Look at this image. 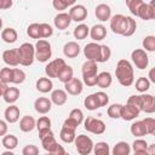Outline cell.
Returning <instances> with one entry per match:
<instances>
[{
	"mask_svg": "<svg viewBox=\"0 0 155 155\" xmlns=\"http://www.w3.org/2000/svg\"><path fill=\"white\" fill-rule=\"evenodd\" d=\"M115 75L117 78V81L125 87L131 86L134 81L133 68H132V64L127 59H120L117 62L116 69H115Z\"/></svg>",
	"mask_w": 155,
	"mask_h": 155,
	"instance_id": "cell-1",
	"label": "cell"
},
{
	"mask_svg": "<svg viewBox=\"0 0 155 155\" xmlns=\"http://www.w3.org/2000/svg\"><path fill=\"white\" fill-rule=\"evenodd\" d=\"M127 103L137 107L140 111H144L147 114H153L155 111V98L151 94H133L128 97Z\"/></svg>",
	"mask_w": 155,
	"mask_h": 155,
	"instance_id": "cell-2",
	"label": "cell"
},
{
	"mask_svg": "<svg viewBox=\"0 0 155 155\" xmlns=\"http://www.w3.org/2000/svg\"><path fill=\"white\" fill-rule=\"evenodd\" d=\"M97 62L94 61H90L87 59L84 64H82V79L84 82L87 86H94L97 85Z\"/></svg>",
	"mask_w": 155,
	"mask_h": 155,
	"instance_id": "cell-3",
	"label": "cell"
},
{
	"mask_svg": "<svg viewBox=\"0 0 155 155\" xmlns=\"http://www.w3.org/2000/svg\"><path fill=\"white\" fill-rule=\"evenodd\" d=\"M17 50H18V56H19V64L24 67L31 65L35 59V47L29 42H24Z\"/></svg>",
	"mask_w": 155,
	"mask_h": 155,
	"instance_id": "cell-4",
	"label": "cell"
},
{
	"mask_svg": "<svg viewBox=\"0 0 155 155\" xmlns=\"http://www.w3.org/2000/svg\"><path fill=\"white\" fill-rule=\"evenodd\" d=\"M34 47H35V58L39 62L45 63L51 58L52 51H51V45L47 40L39 39Z\"/></svg>",
	"mask_w": 155,
	"mask_h": 155,
	"instance_id": "cell-5",
	"label": "cell"
},
{
	"mask_svg": "<svg viewBox=\"0 0 155 155\" xmlns=\"http://www.w3.org/2000/svg\"><path fill=\"white\" fill-rule=\"evenodd\" d=\"M75 148L80 155H88L93 149V142L88 136L79 134L74 139Z\"/></svg>",
	"mask_w": 155,
	"mask_h": 155,
	"instance_id": "cell-6",
	"label": "cell"
},
{
	"mask_svg": "<svg viewBox=\"0 0 155 155\" xmlns=\"http://www.w3.org/2000/svg\"><path fill=\"white\" fill-rule=\"evenodd\" d=\"M127 25H128L127 16L119 13V15H114L113 17H110V28L113 33L124 35L127 30Z\"/></svg>",
	"mask_w": 155,
	"mask_h": 155,
	"instance_id": "cell-7",
	"label": "cell"
},
{
	"mask_svg": "<svg viewBox=\"0 0 155 155\" xmlns=\"http://www.w3.org/2000/svg\"><path fill=\"white\" fill-rule=\"evenodd\" d=\"M84 127H85L86 131H88L91 133H94V134H102L105 131V124L102 120L96 119L93 116H88L85 120Z\"/></svg>",
	"mask_w": 155,
	"mask_h": 155,
	"instance_id": "cell-8",
	"label": "cell"
},
{
	"mask_svg": "<svg viewBox=\"0 0 155 155\" xmlns=\"http://www.w3.org/2000/svg\"><path fill=\"white\" fill-rule=\"evenodd\" d=\"M131 58H132V62L134 63V65L138 68V69H145L148 67V63H149V57L147 54V52L142 48H136L134 51H132L131 53Z\"/></svg>",
	"mask_w": 155,
	"mask_h": 155,
	"instance_id": "cell-9",
	"label": "cell"
},
{
	"mask_svg": "<svg viewBox=\"0 0 155 155\" xmlns=\"http://www.w3.org/2000/svg\"><path fill=\"white\" fill-rule=\"evenodd\" d=\"M65 65V62L64 59L62 58H57V59H53L51 61L46 67H45V73L48 78H57L59 71L62 70V68Z\"/></svg>",
	"mask_w": 155,
	"mask_h": 155,
	"instance_id": "cell-10",
	"label": "cell"
},
{
	"mask_svg": "<svg viewBox=\"0 0 155 155\" xmlns=\"http://www.w3.org/2000/svg\"><path fill=\"white\" fill-rule=\"evenodd\" d=\"M137 16L144 21H150L155 17V7H154V0L150 1V4L143 2L140 7L138 8Z\"/></svg>",
	"mask_w": 155,
	"mask_h": 155,
	"instance_id": "cell-11",
	"label": "cell"
},
{
	"mask_svg": "<svg viewBox=\"0 0 155 155\" xmlns=\"http://www.w3.org/2000/svg\"><path fill=\"white\" fill-rule=\"evenodd\" d=\"M99 52H101V45L97 42H90L84 48V54L87 59L94 61L98 63L99 59Z\"/></svg>",
	"mask_w": 155,
	"mask_h": 155,
	"instance_id": "cell-12",
	"label": "cell"
},
{
	"mask_svg": "<svg viewBox=\"0 0 155 155\" xmlns=\"http://www.w3.org/2000/svg\"><path fill=\"white\" fill-rule=\"evenodd\" d=\"M140 110L132 105V104H126V105H121V111H120V117L124 119L125 121H131L133 119H136L139 115Z\"/></svg>",
	"mask_w": 155,
	"mask_h": 155,
	"instance_id": "cell-13",
	"label": "cell"
},
{
	"mask_svg": "<svg viewBox=\"0 0 155 155\" xmlns=\"http://www.w3.org/2000/svg\"><path fill=\"white\" fill-rule=\"evenodd\" d=\"M69 16L74 22H82L87 17V10L84 5H74L69 10Z\"/></svg>",
	"mask_w": 155,
	"mask_h": 155,
	"instance_id": "cell-14",
	"label": "cell"
},
{
	"mask_svg": "<svg viewBox=\"0 0 155 155\" xmlns=\"http://www.w3.org/2000/svg\"><path fill=\"white\" fill-rule=\"evenodd\" d=\"M64 87H65V91L69 94L78 96V94H80L82 92V81L76 79V78H73L68 82L64 84Z\"/></svg>",
	"mask_w": 155,
	"mask_h": 155,
	"instance_id": "cell-15",
	"label": "cell"
},
{
	"mask_svg": "<svg viewBox=\"0 0 155 155\" xmlns=\"http://www.w3.org/2000/svg\"><path fill=\"white\" fill-rule=\"evenodd\" d=\"M2 61L11 67H16L19 64V56H18V50L17 48H11L6 50L2 53Z\"/></svg>",
	"mask_w": 155,
	"mask_h": 155,
	"instance_id": "cell-16",
	"label": "cell"
},
{
	"mask_svg": "<svg viewBox=\"0 0 155 155\" xmlns=\"http://www.w3.org/2000/svg\"><path fill=\"white\" fill-rule=\"evenodd\" d=\"M94 15H96L97 19H99L101 22H107L111 17L110 6L107 5V4H99V5H97L96 6V10H94Z\"/></svg>",
	"mask_w": 155,
	"mask_h": 155,
	"instance_id": "cell-17",
	"label": "cell"
},
{
	"mask_svg": "<svg viewBox=\"0 0 155 155\" xmlns=\"http://www.w3.org/2000/svg\"><path fill=\"white\" fill-rule=\"evenodd\" d=\"M34 108L38 113L40 114H46L51 110L52 108V102L51 99L46 98V97H39L35 102H34Z\"/></svg>",
	"mask_w": 155,
	"mask_h": 155,
	"instance_id": "cell-18",
	"label": "cell"
},
{
	"mask_svg": "<svg viewBox=\"0 0 155 155\" xmlns=\"http://www.w3.org/2000/svg\"><path fill=\"white\" fill-rule=\"evenodd\" d=\"M70 22H71V18H70L69 13H65V12H61V13H58V15L54 17V19H53L54 27H56L57 29H59V30H64V29H67V28L69 27Z\"/></svg>",
	"mask_w": 155,
	"mask_h": 155,
	"instance_id": "cell-19",
	"label": "cell"
},
{
	"mask_svg": "<svg viewBox=\"0 0 155 155\" xmlns=\"http://www.w3.org/2000/svg\"><path fill=\"white\" fill-rule=\"evenodd\" d=\"M4 116H5V120L10 124H15L16 121H18L19 119V108L15 104H11L8 105L6 109H5V113H4Z\"/></svg>",
	"mask_w": 155,
	"mask_h": 155,
	"instance_id": "cell-20",
	"label": "cell"
},
{
	"mask_svg": "<svg viewBox=\"0 0 155 155\" xmlns=\"http://www.w3.org/2000/svg\"><path fill=\"white\" fill-rule=\"evenodd\" d=\"M41 144H42V148H44L48 154H52V155H53L56 148L58 147V143H57V140L54 139L53 133H51V134L44 137V138L41 139Z\"/></svg>",
	"mask_w": 155,
	"mask_h": 155,
	"instance_id": "cell-21",
	"label": "cell"
},
{
	"mask_svg": "<svg viewBox=\"0 0 155 155\" xmlns=\"http://www.w3.org/2000/svg\"><path fill=\"white\" fill-rule=\"evenodd\" d=\"M90 36L94 40V41H101L107 36V29L104 25L102 24H94L91 29H90Z\"/></svg>",
	"mask_w": 155,
	"mask_h": 155,
	"instance_id": "cell-22",
	"label": "cell"
},
{
	"mask_svg": "<svg viewBox=\"0 0 155 155\" xmlns=\"http://www.w3.org/2000/svg\"><path fill=\"white\" fill-rule=\"evenodd\" d=\"M63 53L68 58H75L80 53V46L75 41H69L63 47Z\"/></svg>",
	"mask_w": 155,
	"mask_h": 155,
	"instance_id": "cell-23",
	"label": "cell"
},
{
	"mask_svg": "<svg viewBox=\"0 0 155 155\" xmlns=\"http://www.w3.org/2000/svg\"><path fill=\"white\" fill-rule=\"evenodd\" d=\"M35 125H36V121L33 116L30 115H25L19 121V128L22 132H30L35 128Z\"/></svg>",
	"mask_w": 155,
	"mask_h": 155,
	"instance_id": "cell-24",
	"label": "cell"
},
{
	"mask_svg": "<svg viewBox=\"0 0 155 155\" xmlns=\"http://www.w3.org/2000/svg\"><path fill=\"white\" fill-rule=\"evenodd\" d=\"M2 97H4V101L6 103L13 104L19 97V90L17 87H8L7 86L5 92H4V94H2Z\"/></svg>",
	"mask_w": 155,
	"mask_h": 155,
	"instance_id": "cell-25",
	"label": "cell"
},
{
	"mask_svg": "<svg viewBox=\"0 0 155 155\" xmlns=\"http://www.w3.org/2000/svg\"><path fill=\"white\" fill-rule=\"evenodd\" d=\"M113 82V78L111 74L108 71H102L99 74H97V85L101 88H108Z\"/></svg>",
	"mask_w": 155,
	"mask_h": 155,
	"instance_id": "cell-26",
	"label": "cell"
},
{
	"mask_svg": "<svg viewBox=\"0 0 155 155\" xmlns=\"http://www.w3.org/2000/svg\"><path fill=\"white\" fill-rule=\"evenodd\" d=\"M67 92L65 91H63V90H54V91H52V93H51V102L52 103H54L56 105H63V104H65V102H67Z\"/></svg>",
	"mask_w": 155,
	"mask_h": 155,
	"instance_id": "cell-27",
	"label": "cell"
},
{
	"mask_svg": "<svg viewBox=\"0 0 155 155\" xmlns=\"http://www.w3.org/2000/svg\"><path fill=\"white\" fill-rule=\"evenodd\" d=\"M52 87H53V84H52L50 78H40L36 81V90L40 91L41 93L50 92L52 90Z\"/></svg>",
	"mask_w": 155,
	"mask_h": 155,
	"instance_id": "cell-28",
	"label": "cell"
},
{
	"mask_svg": "<svg viewBox=\"0 0 155 155\" xmlns=\"http://www.w3.org/2000/svg\"><path fill=\"white\" fill-rule=\"evenodd\" d=\"M111 153L113 155H128L131 153V147L127 142H119L114 145Z\"/></svg>",
	"mask_w": 155,
	"mask_h": 155,
	"instance_id": "cell-29",
	"label": "cell"
},
{
	"mask_svg": "<svg viewBox=\"0 0 155 155\" xmlns=\"http://www.w3.org/2000/svg\"><path fill=\"white\" fill-rule=\"evenodd\" d=\"M59 137L64 142V143H73L76 134H75V130H71V128H68V127H64L62 126V130L59 132Z\"/></svg>",
	"mask_w": 155,
	"mask_h": 155,
	"instance_id": "cell-30",
	"label": "cell"
},
{
	"mask_svg": "<svg viewBox=\"0 0 155 155\" xmlns=\"http://www.w3.org/2000/svg\"><path fill=\"white\" fill-rule=\"evenodd\" d=\"M17 31L13 28H5L1 31V39L7 44H13L17 40Z\"/></svg>",
	"mask_w": 155,
	"mask_h": 155,
	"instance_id": "cell-31",
	"label": "cell"
},
{
	"mask_svg": "<svg viewBox=\"0 0 155 155\" xmlns=\"http://www.w3.org/2000/svg\"><path fill=\"white\" fill-rule=\"evenodd\" d=\"M74 71H73V68L70 67V65H64L63 68H62V70L59 71V74H58V76H57V79L59 80V81H62L63 84H65V82H68L70 79H73L74 76Z\"/></svg>",
	"mask_w": 155,
	"mask_h": 155,
	"instance_id": "cell-32",
	"label": "cell"
},
{
	"mask_svg": "<svg viewBox=\"0 0 155 155\" xmlns=\"http://www.w3.org/2000/svg\"><path fill=\"white\" fill-rule=\"evenodd\" d=\"M131 133L134 136V137H143L147 134V130L144 127V124L143 121H136L131 125V128H130Z\"/></svg>",
	"mask_w": 155,
	"mask_h": 155,
	"instance_id": "cell-33",
	"label": "cell"
},
{
	"mask_svg": "<svg viewBox=\"0 0 155 155\" xmlns=\"http://www.w3.org/2000/svg\"><path fill=\"white\" fill-rule=\"evenodd\" d=\"M88 33H90V28L86 24H84V23H81L78 27H75L74 28V31H73L74 38L78 39V40H84L88 35Z\"/></svg>",
	"mask_w": 155,
	"mask_h": 155,
	"instance_id": "cell-34",
	"label": "cell"
},
{
	"mask_svg": "<svg viewBox=\"0 0 155 155\" xmlns=\"http://www.w3.org/2000/svg\"><path fill=\"white\" fill-rule=\"evenodd\" d=\"M84 105H85V108L88 109V110H97L98 108H101L99 102H98V99H97V97H96L94 93H92V94H90V96H87V97L85 98Z\"/></svg>",
	"mask_w": 155,
	"mask_h": 155,
	"instance_id": "cell-35",
	"label": "cell"
},
{
	"mask_svg": "<svg viewBox=\"0 0 155 155\" xmlns=\"http://www.w3.org/2000/svg\"><path fill=\"white\" fill-rule=\"evenodd\" d=\"M18 144V138L15 134H5L2 138V145L7 150H13Z\"/></svg>",
	"mask_w": 155,
	"mask_h": 155,
	"instance_id": "cell-36",
	"label": "cell"
},
{
	"mask_svg": "<svg viewBox=\"0 0 155 155\" xmlns=\"http://www.w3.org/2000/svg\"><path fill=\"white\" fill-rule=\"evenodd\" d=\"M132 149L136 154H148V143L144 139H136L132 144Z\"/></svg>",
	"mask_w": 155,
	"mask_h": 155,
	"instance_id": "cell-37",
	"label": "cell"
},
{
	"mask_svg": "<svg viewBox=\"0 0 155 155\" xmlns=\"http://www.w3.org/2000/svg\"><path fill=\"white\" fill-rule=\"evenodd\" d=\"M96 155H109L110 153V148L109 144L105 142H98L97 144H93V149Z\"/></svg>",
	"mask_w": 155,
	"mask_h": 155,
	"instance_id": "cell-38",
	"label": "cell"
},
{
	"mask_svg": "<svg viewBox=\"0 0 155 155\" xmlns=\"http://www.w3.org/2000/svg\"><path fill=\"white\" fill-rule=\"evenodd\" d=\"M27 34L31 38V39H41V31H40V23H31L28 29H27Z\"/></svg>",
	"mask_w": 155,
	"mask_h": 155,
	"instance_id": "cell-39",
	"label": "cell"
},
{
	"mask_svg": "<svg viewBox=\"0 0 155 155\" xmlns=\"http://www.w3.org/2000/svg\"><path fill=\"white\" fill-rule=\"evenodd\" d=\"M136 88L139 92H145V91H148L150 88V81L145 76L138 78V80L136 81Z\"/></svg>",
	"mask_w": 155,
	"mask_h": 155,
	"instance_id": "cell-40",
	"label": "cell"
},
{
	"mask_svg": "<svg viewBox=\"0 0 155 155\" xmlns=\"http://www.w3.org/2000/svg\"><path fill=\"white\" fill-rule=\"evenodd\" d=\"M12 73H13V68H2L0 70V80L5 84H10L12 82Z\"/></svg>",
	"mask_w": 155,
	"mask_h": 155,
	"instance_id": "cell-41",
	"label": "cell"
},
{
	"mask_svg": "<svg viewBox=\"0 0 155 155\" xmlns=\"http://www.w3.org/2000/svg\"><path fill=\"white\" fill-rule=\"evenodd\" d=\"M25 80V73L22 69L13 68L12 73V84H22Z\"/></svg>",
	"mask_w": 155,
	"mask_h": 155,
	"instance_id": "cell-42",
	"label": "cell"
},
{
	"mask_svg": "<svg viewBox=\"0 0 155 155\" xmlns=\"http://www.w3.org/2000/svg\"><path fill=\"white\" fill-rule=\"evenodd\" d=\"M111 56V51L109 48V46L107 45H101V52H99V59L98 63H104L107 62Z\"/></svg>",
	"mask_w": 155,
	"mask_h": 155,
	"instance_id": "cell-43",
	"label": "cell"
},
{
	"mask_svg": "<svg viewBox=\"0 0 155 155\" xmlns=\"http://www.w3.org/2000/svg\"><path fill=\"white\" fill-rule=\"evenodd\" d=\"M143 47L145 48V51L154 52L155 51V36H153V35L145 36L143 40Z\"/></svg>",
	"mask_w": 155,
	"mask_h": 155,
	"instance_id": "cell-44",
	"label": "cell"
},
{
	"mask_svg": "<svg viewBox=\"0 0 155 155\" xmlns=\"http://www.w3.org/2000/svg\"><path fill=\"white\" fill-rule=\"evenodd\" d=\"M121 105H122V104H119V103L111 104V105L108 108V115H109V117H111V119H120Z\"/></svg>",
	"mask_w": 155,
	"mask_h": 155,
	"instance_id": "cell-45",
	"label": "cell"
},
{
	"mask_svg": "<svg viewBox=\"0 0 155 155\" xmlns=\"http://www.w3.org/2000/svg\"><path fill=\"white\" fill-rule=\"evenodd\" d=\"M143 4V0H126V5L128 7V10L131 11L132 15L137 16L138 8L140 7V5Z\"/></svg>",
	"mask_w": 155,
	"mask_h": 155,
	"instance_id": "cell-46",
	"label": "cell"
},
{
	"mask_svg": "<svg viewBox=\"0 0 155 155\" xmlns=\"http://www.w3.org/2000/svg\"><path fill=\"white\" fill-rule=\"evenodd\" d=\"M35 127L38 128V131L46 130V128H51V120H50L47 116H41V117H39V120L36 121Z\"/></svg>",
	"mask_w": 155,
	"mask_h": 155,
	"instance_id": "cell-47",
	"label": "cell"
},
{
	"mask_svg": "<svg viewBox=\"0 0 155 155\" xmlns=\"http://www.w3.org/2000/svg\"><path fill=\"white\" fill-rule=\"evenodd\" d=\"M69 119H71L75 124H78V125H80L81 122H82V120H84V114H82V111L80 110V109H73L71 111H70V114H69V116H68Z\"/></svg>",
	"mask_w": 155,
	"mask_h": 155,
	"instance_id": "cell-48",
	"label": "cell"
},
{
	"mask_svg": "<svg viewBox=\"0 0 155 155\" xmlns=\"http://www.w3.org/2000/svg\"><path fill=\"white\" fill-rule=\"evenodd\" d=\"M142 121L147 130V134H154L155 133V120L153 117H145Z\"/></svg>",
	"mask_w": 155,
	"mask_h": 155,
	"instance_id": "cell-49",
	"label": "cell"
},
{
	"mask_svg": "<svg viewBox=\"0 0 155 155\" xmlns=\"http://www.w3.org/2000/svg\"><path fill=\"white\" fill-rule=\"evenodd\" d=\"M40 31H41V39L50 38L53 34V29L47 23H40Z\"/></svg>",
	"mask_w": 155,
	"mask_h": 155,
	"instance_id": "cell-50",
	"label": "cell"
},
{
	"mask_svg": "<svg viewBox=\"0 0 155 155\" xmlns=\"http://www.w3.org/2000/svg\"><path fill=\"white\" fill-rule=\"evenodd\" d=\"M127 21H128V25H127V30L124 34V36H131V35H133L134 31H136V29H137L136 19H133L132 17H128L127 16Z\"/></svg>",
	"mask_w": 155,
	"mask_h": 155,
	"instance_id": "cell-51",
	"label": "cell"
},
{
	"mask_svg": "<svg viewBox=\"0 0 155 155\" xmlns=\"http://www.w3.org/2000/svg\"><path fill=\"white\" fill-rule=\"evenodd\" d=\"M94 94H96V97H97V99H98V102H99V105H101V107H105V105L109 103V97H108V94H107V93H104V92L99 91V92H96Z\"/></svg>",
	"mask_w": 155,
	"mask_h": 155,
	"instance_id": "cell-52",
	"label": "cell"
},
{
	"mask_svg": "<svg viewBox=\"0 0 155 155\" xmlns=\"http://www.w3.org/2000/svg\"><path fill=\"white\" fill-rule=\"evenodd\" d=\"M22 154L23 155H38L39 154V149L33 145V144H29V145H25L22 150Z\"/></svg>",
	"mask_w": 155,
	"mask_h": 155,
	"instance_id": "cell-53",
	"label": "cell"
},
{
	"mask_svg": "<svg viewBox=\"0 0 155 155\" xmlns=\"http://www.w3.org/2000/svg\"><path fill=\"white\" fill-rule=\"evenodd\" d=\"M52 5L58 11H63L67 8V5L63 2V0H52Z\"/></svg>",
	"mask_w": 155,
	"mask_h": 155,
	"instance_id": "cell-54",
	"label": "cell"
},
{
	"mask_svg": "<svg viewBox=\"0 0 155 155\" xmlns=\"http://www.w3.org/2000/svg\"><path fill=\"white\" fill-rule=\"evenodd\" d=\"M63 126H64V127H68V128H71V130H76V127H78L79 125H78V124H75L71 119H69V117H68V119H65V120H64Z\"/></svg>",
	"mask_w": 155,
	"mask_h": 155,
	"instance_id": "cell-55",
	"label": "cell"
},
{
	"mask_svg": "<svg viewBox=\"0 0 155 155\" xmlns=\"http://www.w3.org/2000/svg\"><path fill=\"white\" fill-rule=\"evenodd\" d=\"M12 6V0H0V10H7Z\"/></svg>",
	"mask_w": 155,
	"mask_h": 155,
	"instance_id": "cell-56",
	"label": "cell"
},
{
	"mask_svg": "<svg viewBox=\"0 0 155 155\" xmlns=\"http://www.w3.org/2000/svg\"><path fill=\"white\" fill-rule=\"evenodd\" d=\"M7 133V124L4 120H0V136H5Z\"/></svg>",
	"mask_w": 155,
	"mask_h": 155,
	"instance_id": "cell-57",
	"label": "cell"
},
{
	"mask_svg": "<svg viewBox=\"0 0 155 155\" xmlns=\"http://www.w3.org/2000/svg\"><path fill=\"white\" fill-rule=\"evenodd\" d=\"M64 154H65V150H64V148H63L62 145H59V144H58V147L56 148V150H54L53 155H64Z\"/></svg>",
	"mask_w": 155,
	"mask_h": 155,
	"instance_id": "cell-58",
	"label": "cell"
},
{
	"mask_svg": "<svg viewBox=\"0 0 155 155\" xmlns=\"http://www.w3.org/2000/svg\"><path fill=\"white\" fill-rule=\"evenodd\" d=\"M6 87H7V84H5V82H2V81L0 80V97H2V94H4L5 90H6Z\"/></svg>",
	"mask_w": 155,
	"mask_h": 155,
	"instance_id": "cell-59",
	"label": "cell"
},
{
	"mask_svg": "<svg viewBox=\"0 0 155 155\" xmlns=\"http://www.w3.org/2000/svg\"><path fill=\"white\" fill-rule=\"evenodd\" d=\"M154 71H155L154 68L150 69V71H149V81H151V82H155V75H154Z\"/></svg>",
	"mask_w": 155,
	"mask_h": 155,
	"instance_id": "cell-60",
	"label": "cell"
},
{
	"mask_svg": "<svg viewBox=\"0 0 155 155\" xmlns=\"http://www.w3.org/2000/svg\"><path fill=\"white\" fill-rule=\"evenodd\" d=\"M75 1H76V0H63V2L67 5V7H68V6L74 5V4H75Z\"/></svg>",
	"mask_w": 155,
	"mask_h": 155,
	"instance_id": "cell-61",
	"label": "cell"
},
{
	"mask_svg": "<svg viewBox=\"0 0 155 155\" xmlns=\"http://www.w3.org/2000/svg\"><path fill=\"white\" fill-rule=\"evenodd\" d=\"M1 28H2V19L0 18V29H1Z\"/></svg>",
	"mask_w": 155,
	"mask_h": 155,
	"instance_id": "cell-62",
	"label": "cell"
}]
</instances>
